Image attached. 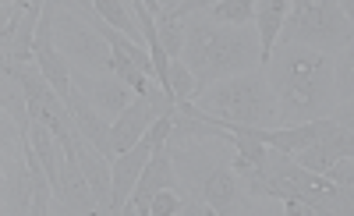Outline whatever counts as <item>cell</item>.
Masks as SVG:
<instances>
[{"label": "cell", "instance_id": "1", "mask_svg": "<svg viewBox=\"0 0 354 216\" xmlns=\"http://www.w3.org/2000/svg\"><path fill=\"white\" fill-rule=\"evenodd\" d=\"M262 71L277 92L280 125H305L337 107V60L326 50L280 43Z\"/></svg>", "mask_w": 354, "mask_h": 216}, {"label": "cell", "instance_id": "2", "mask_svg": "<svg viewBox=\"0 0 354 216\" xmlns=\"http://www.w3.org/2000/svg\"><path fill=\"white\" fill-rule=\"evenodd\" d=\"M188 43H185V64L198 78V92L220 78L252 71L262 64L259 33H248V25H220L205 11L188 15Z\"/></svg>", "mask_w": 354, "mask_h": 216}, {"label": "cell", "instance_id": "3", "mask_svg": "<svg viewBox=\"0 0 354 216\" xmlns=\"http://www.w3.org/2000/svg\"><path fill=\"white\" fill-rule=\"evenodd\" d=\"M195 103L205 117L230 120V125L280 128V103L266 71H241V75L220 78L205 85L195 96Z\"/></svg>", "mask_w": 354, "mask_h": 216}, {"label": "cell", "instance_id": "4", "mask_svg": "<svg viewBox=\"0 0 354 216\" xmlns=\"http://www.w3.org/2000/svg\"><path fill=\"white\" fill-rule=\"evenodd\" d=\"M280 43H305L326 53H340L347 43H354V25L337 0H290Z\"/></svg>", "mask_w": 354, "mask_h": 216}, {"label": "cell", "instance_id": "5", "mask_svg": "<svg viewBox=\"0 0 354 216\" xmlns=\"http://www.w3.org/2000/svg\"><path fill=\"white\" fill-rule=\"evenodd\" d=\"M53 39L57 50L75 60L85 75H113V46L93 21H82L78 15H57Z\"/></svg>", "mask_w": 354, "mask_h": 216}, {"label": "cell", "instance_id": "6", "mask_svg": "<svg viewBox=\"0 0 354 216\" xmlns=\"http://www.w3.org/2000/svg\"><path fill=\"white\" fill-rule=\"evenodd\" d=\"M68 107H71V114H75V125H78V132H82V138L93 145L96 152H103V156H113V149H110V120L106 117H100L103 110L85 96V92L75 85L71 92H68V100H64Z\"/></svg>", "mask_w": 354, "mask_h": 216}, {"label": "cell", "instance_id": "7", "mask_svg": "<svg viewBox=\"0 0 354 216\" xmlns=\"http://www.w3.org/2000/svg\"><path fill=\"white\" fill-rule=\"evenodd\" d=\"M174 184V167H170V156H167V145L153 152V160L145 163L138 184H135V192H131V202L124 213H138V216H149V202L160 188H170Z\"/></svg>", "mask_w": 354, "mask_h": 216}, {"label": "cell", "instance_id": "8", "mask_svg": "<svg viewBox=\"0 0 354 216\" xmlns=\"http://www.w3.org/2000/svg\"><path fill=\"white\" fill-rule=\"evenodd\" d=\"M287 15H290V0H259L255 4V33H259V50H262V68L270 64V57L280 43Z\"/></svg>", "mask_w": 354, "mask_h": 216}, {"label": "cell", "instance_id": "9", "mask_svg": "<svg viewBox=\"0 0 354 216\" xmlns=\"http://www.w3.org/2000/svg\"><path fill=\"white\" fill-rule=\"evenodd\" d=\"M75 149H78V163H82V170L88 177V188H93V195H96V206H100V213H106L110 209V192H113V167L106 163L103 152H96L85 138H78Z\"/></svg>", "mask_w": 354, "mask_h": 216}, {"label": "cell", "instance_id": "10", "mask_svg": "<svg viewBox=\"0 0 354 216\" xmlns=\"http://www.w3.org/2000/svg\"><path fill=\"white\" fill-rule=\"evenodd\" d=\"M88 100H93L106 117H117L131 100H135V89L128 82H121L117 75H88Z\"/></svg>", "mask_w": 354, "mask_h": 216}, {"label": "cell", "instance_id": "11", "mask_svg": "<svg viewBox=\"0 0 354 216\" xmlns=\"http://www.w3.org/2000/svg\"><path fill=\"white\" fill-rule=\"evenodd\" d=\"M202 202L213 213H227L234 202H238V181H234L230 170H213L202 184Z\"/></svg>", "mask_w": 354, "mask_h": 216}, {"label": "cell", "instance_id": "12", "mask_svg": "<svg viewBox=\"0 0 354 216\" xmlns=\"http://www.w3.org/2000/svg\"><path fill=\"white\" fill-rule=\"evenodd\" d=\"M85 4L93 8L103 21H110L113 28H121L124 36H131L135 43L145 39V36H142V25H138V18H135V11H131V4H121V0H85Z\"/></svg>", "mask_w": 354, "mask_h": 216}, {"label": "cell", "instance_id": "13", "mask_svg": "<svg viewBox=\"0 0 354 216\" xmlns=\"http://www.w3.org/2000/svg\"><path fill=\"white\" fill-rule=\"evenodd\" d=\"M156 28H160V46L167 50L170 60L185 57V43H188V21L185 18H170V15H156Z\"/></svg>", "mask_w": 354, "mask_h": 216}, {"label": "cell", "instance_id": "14", "mask_svg": "<svg viewBox=\"0 0 354 216\" xmlns=\"http://www.w3.org/2000/svg\"><path fill=\"white\" fill-rule=\"evenodd\" d=\"M195 96H198L195 71L185 64V60H170V100L181 107V103H192Z\"/></svg>", "mask_w": 354, "mask_h": 216}, {"label": "cell", "instance_id": "15", "mask_svg": "<svg viewBox=\"0 0 354 216\" xmlns=\"http://www.w3.org/2000/svg\"><path fill=\"white\" fill-rule=\"evenodd\" d=\"M255 4L259 0H220L205 15L220 25H248V21H255Z\"/></svg>", "mask_w": 354, "mask_h": 216}, {"label": "cell", "instance_id": "16", "mask_svg": "<svg viewBox=\"0 0 354 216\" xmlns=\"http://www.w3.org/2000/svg\"><path fill=\"white\" fill-rule=\"evenodd\" d=\"M337 103L354 100V43H347L337 57Z\"/></svg>", "mask_w": 354, "mask_h": 216}, {"label": "cell", "instance_id": "17", "mask_svg": "<svg viewBox=\"0 0 354 216\" xmlns=\"http://www.w3.org/2000/svg\"><path fill=\"white\" fill-rule=\"evenodd\" d=\"M181 195H174L170 188H160L149 202V216H174V213H181Z\"/></svg>", "mask_w": 354, "mask_h": 216}, {"label": "cell", "instance_id": "18", "mask_svg": "<svg viewBox=\"0 0 354 216\" xmlns=\"http://www.w3.org/2000/svg\"><path fill=\"white\" fill-rule=\"evenodd\" d=\"M213 4H220V0H181L177 8H170V11H163V15H170V18H188V15H198V11H209Z\"/></svg>", "mask_w": 354, "mask_h": 216}, {"label": "cell", "instance_id": "19", "mask_svg": "<svg viewBox=\"0 0 354 216\" xmlns=\"http://www.w3.org/2000/svg\"><path fill=\"white\" fill-rule=\"evenodd\" d=\"M330 117L337 120V125H344V128H351V132H354V100H347V103H337V107L330 110Z\"/></svg>", "mask_w": 354, "mask_h": 216}, {"label": "cell", "instance_id": "20", "mask_svg": "<svg viewBox=\"0 0 354 216\" xmlns=\"http://www.w3.org/2000/svg\"><path fill=\"white\" fill-rule=\"evenodd\" d=\"M337 4L344 8V15L351 18V25H354V0H337Z\"/></svg>", "mask_w": 354, "mask_h": 216}, {"label": "cell", "instance_id": "21", "mask_svg": "<svg viewBox=\"0 0 354 216\" xmlns=\"http://www.w3.org/2000/svg\"><path fill=\"white\" fill-rule=\"evenodd\" d=\"M138 4H145V8H149L153 15H160V11H163V4H160V0H138Z\"/></svg>", "mask_w": 354, "mask_h": 216}, {"label": "cell", "instance_id": "22", "mask_svg": "<svg viewBox=\"0 0 354 216\" xmlns=\"http://www.w3.org/2000/svg\"><path fill=\"white\" fill-rule=\"evenodd\" d=\"M160 4H163V11H170V8H177V4H181V0H160Z\"/></svg>", "mask_w": 354, "mask_h": 216}]
</instances>
